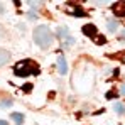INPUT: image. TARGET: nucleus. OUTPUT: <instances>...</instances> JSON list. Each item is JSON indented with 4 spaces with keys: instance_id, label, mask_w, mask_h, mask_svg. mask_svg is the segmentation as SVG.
Masks as SVG:
<instances>
[{
    "instance_id": "f257e3e1",
    "label": "nucleus",
    "mask_w": 125,
    "mask_h": 125,
    "mask_svg": "<svg viewBox=\"0 0 125 125\" xmlns=\"http://www.w3.org/2000/svg\"><path fill=\"white\" fill-rule=\"evenodd\" d=\"M32 37H34V42L41 49H47L52 44V34H51L47 25H37L34 29V32H32Z\"/></svg>"
},
{
    "instance_id": "f03ea898",
    "label": "nucleus",
    "mask_w": 125,
    "mask_h": 125,
    "mask_svg": "<svg viewBox=\"0 0 125 125\" xmlns=\"http://www.w3.org/2000/svg\"><path fill=\"white\" fill-rule=\"evenodd\" d=\"M14 73L15 76H21V78H25L29 74H37L39 73V66H36L32 61H19L15 66H14Z\"/></svg>"
},
{
    "instance_id": "7ed1b4c3",
    "label": "nucleus",
    "mask_w": 125,
    "mask_h": 125,
    "mask_svg": "<svg viewBox=\"0 0 125 125\" xmlns=\"http://www.w3.org/2000/svg\"><path fill=\"white\" fill-rule=\"evenodd\" d=\"M58 36L61 37V39H66V42H68V46H71V44H74V39L69 36V31H68V27L64 25V27H58Z\"/></svg>"
},
{
    "instance_id": "20e7f679",
    "label": "nucleus",
    "mask_w": 125,
    "mask_h": 125,
    "mask_svg": "<svg viewBox=\"0 0 125 125\" xmlns=\"http://www.w3.org/2000/svg\"><path fill=\"white\" fill-rule=\"evenodd\" d=\"M64 10H66L68 14H73V15H84L81 7H78V5H74V3H66V5H64Z\"/></svg>"
},
{
    "instance_id": "39448f33",
    "label": "nucleus",
    "mask_w": 125,
    "mask_h": 125,
    "mask_svg": "<svg viewBox=\"0 0 125 125\" xmlns=\"http://www.w3.org/2000/svg\"><path fill=\"white\" fill-rule=\"evenodd\" d=\"M112 10H113V14H115L117 17H125V2H117V3H113Z\"/></svg>"
},
{
    "instance_id": "423d86ee",
    "label": "nucleus",
    "mask_w": 125,
    "mask_h": 125,
    "mask_svg": "<svg viewBox=\"0 0 125 125\" xmlns=\"http://www.w3.org/2000/svg\"><path fill=\"white\" fill-rule=\"evenodd\" d=\"M58 73L62 74V76L68 73V62H66L64 56H58Z\"/></svg>"
},
{
    "instance_id": "0eeeda50",
    "label": "nucleus",
    "mask_w": 125,
    "mask_h": 125,
    "mask_svg": "<svg viewBox=\"0 0 125 125\" xmlns=\"http://www.w3.org/2000/svg\"><path fill=\"white\" fill-rule=\"evenodd\" d=\"M83 34L88 36V37H96V36H98L96 27H95L93 24H86V25H83Z\"/></svg>"
},
{
    "instance_id": "6e6552de",
    "label": "nucleus",
    "mask_w": 125,
    "mask_h": 125,
    "mask_svg": "<svg viewBox=\"0 0 125 125\" xmlns=\"http://www.w3.org/2000/svg\"><path fill=\"white\" fill-rule=\"evenodd\" d=\"M9 59H10V52L5 51V49H0V68L5 66L9 62Z\"/></svg>"
},
{
    "instance_id": "1a4fd4ad",
    "label": "nucleus",
    "mask_w": 125,
    "mask_h": 125,
    "mask_svg": "<svg viewBox=\"0 0 125 125\" xmlns=\"http://www.w3.org/2000/svg\"><path fill=\"white\" fill-rule=\"evenodd\" d=\"M113 110L118 113V115H125V105L122 102H117V103H113Z\"/></svg>"
},
{
    "instance_id": "9d476101",
    "label": "nucleus",
    "mask_w": 125,
    "mask_h": 125,
    "mask_svg": "<svg viewBox=\"0 0 125 125\" xmlns=\"http://www.w3.org/2000/svg\"><path fill=\"white\" fill-rule=\"evenodd\" d=\"M10 118H12L17 125H21L22 122H24V115H22V113H10Z\"/></svg>"
},
{
    "instance_id": "9b49d317",
    "label": "nucleus",
    "mask_w": 125,
    "mask_h": 125,
    "mask_svg": "<svg viewBox=\"0 0 125 125\" xmlns=\"http://www.w3.org/2000/svg\"><path fill=\"white\" fill-rule=\"evenodd\" d=\"M106 25H108V31L110 32H117V29H118V22L117 21H108Z\"/></svg>"
},
{
    "instance_id": "f8f14e48",
    "label": "nucleus",
    "mask_w": 125,
    "mask_h": 125,
    "mask_svg": "<svg viewBox=\"0 0 125 125\" xmlns=\"http://www.w3.org/2000/svg\"><path fill=\"white\" fill-rule=\"evenodd\" d=\"M12 103H14L12 100H2V102H0V106H3V108H10Z\"/></svg>"
},
{
    "instance_id": "ddd939ff",
    "label": "nucleus",
    "mask_w": 125,
    "mask_h": 125,
    "mask_svg": "<svg viewBox=\"0 0 125 125\" xmlns=\"http://www.w3.org/2000/svg\"><path fill=\"white\" fill-rule=\"evenodd\" d=\"M96 44H106V39H105L103 36H96V37H93Z\"/></svg>"
},
{
    "instance_id": "4468645a",
    "label": "nucleus",
    "mask_w": 125,
    "mask_h": 125,
    "mask_svg": "<svg viewBox=\"0 0 125 125\" xmlns=\"http://www.w3.org/2000/svg\"><path fill=\"white\" fill-rule=\"evenodd\" d=\"M29 19H31V21H36V19H37V14H36V12H29Z\"/></svg>"
},
{
    "instance_id": "2eb2a0df",
    "label": "nucleus",
    "mask_w": 125,
    "mask_h": 125,
    "mask_svg": "<svg viewBox=\"0 0 125 125\" xmlns=\"http://www.w3.org/2000/svg\"><path fill=\"white\" fill-rule=\"evenodd\" d=\"M24 90H25V91H31V90H32V84H31V83H27V84H25V88H24Z\"/></svg>"
},
{
    "instance_id": "dca6fc26",
    "label": "nucleus",
    "mask_w": 125,
    "mask_h": 125,
    "mask_svg": "<svg viewBox=\"0 0 125 125\" xmlns=\"http://www.w3.org/2000/svg\"><path fill=\"white\" fill-rule=\"evenodd\" d=\"M120 93H122V95H125V84H122V86H120Z\"/></svg>"
},
{
    "instance_id": "f3484780",
    "label": "nucleus",
    "mask_w": 125,
    "mask_h": 125,
    "mask_svg": "<svg viewBox=\"0 0 125 125\" xmlns=\"http://www.w3.org/2000/svg\"><path fill=\"white\" fill-rule=\"evenodd\" d=\"M120 37H122V39H125V29H122V31H120Z\"/></svg>"
},
{
    "instance_id": "a211bd4d",
    "label": "nucleus",
    "mask_w": 125,
    "mask_h": 125,
    "mask_svg": "<svg viewBox=\"0 0 125 125\" xmlns=\"http://www.w3.org/2000/svg\"><path fill=\"white\" fill-rule=\"evenodd\" d=\"M0 14H3V3H0Z\"/></svg>"
},
{
    "instance_id": "6ab92c4d",
    "label": "nucleus",
    "mask_w": 125,
    "mask_h": 125,
    "mask_svg": "<svg viewBox=\"0 0 125 125\" xmlns=\"http://www.w3.org/2000/svg\"><path fill=\"white\" fill-rule=\"evenodd\" d=\"M0 125H9V124H7L5 120H0Z\"/></svg>"
},
{
    "instance_id": "aec40b11",
    "label": "nucleus",
    "mask_w": 125,
    "mask_h": 125,
    "mask_svg": "<svg viewBox=\"0 0 125 125\" xmlns=\"http://www.w3.org/2000/svg\"><path fill=\"white\" fill-rule=\"evenodd\" d=\"M2 31H3V27L0 25V36H3V32H2Z\"/></svg>"
},
{
    "instance_id": "412c9836",
    "label": "nucleus",
    "mask_w": 125,
    "mask_h": 125,
    "mask_svg": "<svg viewBox=\"0 0 125 125\" xmlns=\"http://www.w3.org/2000/svg\"><path fill=\"white\" fill-rule=\"evenodd\" d=\"M122 61H124V62H125V54H124V56H122Z\"/></svg>"
}]
</instances>
